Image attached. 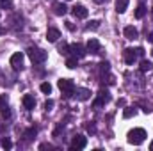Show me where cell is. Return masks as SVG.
Instances as JSON below:
<instances>
[{
	"label": "cell",
	"mask_w": 153,
	"mask_h": 151,
	"mask_svg": "<svg viewBox=\"0 0 153 151\" xmlns=\"http://www.w3.org/2000/svg\"><path fill=\"white\" fill-rule=\"evenodd\" d=\"M128 142L130 144H134V146H139V144H143L144 142V139H146V132L143 130V128H134V130H130L128 132Z\"/></svg>",
	"instance_id": "cell-1"
},
{
	"label": "cell",
	"mask_w": 153,
	"mask_h": 151,
	"mask_svg": "<svg viewBox=\"0 0 153 151\" xmlns=\"http://www.w3.org/2000/svg\"><path fill=\"white\" fill-rule=\"evenodd\" d=\"M27 53H29V57H30V61L34 64H43L46 61V57H48V53L45 50H41V48H29Z\"/></svg>",
	"instance_id": "cell-2"
},
{
	"label": "cell",
	"mask_w": 153,
	"mask_h": 151,
	"mask_svg": "<svg viewBox=\"0 0 153 151\" xmlns=\"http://www.w3.org/2000/svg\"><path fill=\"white\" fill-rule=\"evenodd\" d=\"M57 85H59V89L62 91V94H64L66 98L73 96V93H75V84H73V80H70V78H61V80L57 82Z\"/></svg>",
	"instance_id": "cell-3"
},
{
	"label": "cell",
	"mask_w": 153,
	"mask_h": 151,
	"mask_svg": "<svg viewBox=\"0 0 153 151\" xmlns=\"http://www.w3.org/2000/svg\"><path fill=\"white\" fill-rule=\"evenodd\" d=\"M109 100H111V96H109V91H103V89H102V91L98 93V98L93 101V107H94V109H100V107H102V105H105Z\"/></svg>",
	"instance_id": "cell-4"
},
{
	"label": "cell",
	"mask_w": 153,
	"mask_h": 151,
	"mask_svg": "<svg viewBox=\"0 0 153 151\" xmlns=\"http://www.w3.org/2000/svg\"><path fill=\"white\" fill-rule=\"evenodd\" d=\"M87 146V139L84 137V135H76V137H73V141H71V151L75 150H84Z\"/></svg>",
	"instance_id": "cell-5"
},
{
	"label": "cell",
	"mask_w": 153,
	"mask_h": 151,
	"mask_svg": "<svg viewBox=\"0 0 153 151\" xmlns=\"http://www.w3.org/2000/svg\"><path fill=\"white\" fill-rule=\"evenodd\" d=\"M22 64H23V53L22 52H16V53H13L11 55V66H13V70H22Z\"/></svg>",
	"instance_id": "cell-6"
},
{
	"label": "cell",
	"mask_w": 153,
	"mask_h": 151,
	"mask_svg": "<svg viewBox=\"0 0 153 151\" xmlns=\"http://www.w3.org/2000/svg\"><path fill=\"white\" fill-rule=\"evenodd\" d=\"M70 53H73L75 57H84L85 53H87V48H84L82 44H78V43H75V44H70Z\"/></svg>",
	"instance_id": "cell-7"
},
{
	"label": "cell",
	"mask_w": 153,
	"mask_h": 151,
	"mask_svg": "<svg viewBox=\"0 0 153 151\" xmlns=\"http://www.w3.org/2000/svg\"><path fill=\"white\" fill-rule=\"evenodd\" d=\"M123 59H125L126 64H134L135 59H137V52H135L134 48H126V50L123 52Z\"/></svg>",
	"instance_id": "cell-8"
},
{
	"label": "cell",
	"mask_w": 153,
	"mask_h": 151,
	"mask_svg": "<svg viewBox=\"0 0 153 151\" xmlns=\"http://www.w3.org/2000/svg\"><path fill=\"white\" fill-rule=\"evenodd\" d=\"M71 13H73V16L75 18H80V20H84V18H87V9L84 7V5H75L73 9H71Z\"/></svg>",
	"instance_id": "cell-9"
},
{
	"label": "cell",
	"mask_w": 153,
	"mask_h": 151,
	"mask_svg": "<svg viewBox=\"0 0 153 151\" xmlns=\"http://www.w3.org/2000/svg\"><path fill=\"white\" fill-rule=\"evenodd\" d=\"M85 48H87V52H91V53H98L102 46H100V41H98V39H89Z\"/></svg>",
	"instance_id": "cell-10"
},
{
	"label": "cell",
	"mask_w": 153,
	"mask_h": 151,
	"mask_svg": "<svg viewBox=\"0 0 153 151\" xmlns=\"http://www.w3.org/2000/svg\"><path fill=\"white\" fill-rule=\"evenodd\" d=\"M123 34H125V38L126 39H137V36H139V32H137V29L135 27H132V25H128V27H125V30H123Z\"/></svg>",
	"instance_id": "cell-11"
},
{
	"label": "cell",
	"mask_w": 153,
	"mask_h": 151,
	"mask_svg": "<svg viewBox=\"0 0 153 151\" xmlns=\"http://www.w3.org/2000/svg\"><path fill=\"white\" fill-rule=\"evenodd\" d=\"M59 38H61L59 29H53V27H52V29H48V30H46V39H48L50 43H55Z\"/></svg>",
	"instance_id": "cell-12"
},
{
	"label": "cell",
	"mask_w": 153,
	"mask_h": 151,
	"mask_svg": "<svg viewBox=\"0 0 153 151\" xmlns=\"http://www.w3.org/2000/svg\"><path fill=\"white\" fill-rule=\"evenodd\" d=\"M52 9H53V13L57 14V16H64L66 13H68V7H66V4H53L52 5Z\"/></svg>",
	"instance_id": "cell-13"
},
{
	"label": "cell",
	"mask_w": 153,
	"mask_h": 151,
	"mask_svg": "<svg viewBox=\"0 0 153 151\" xmlns=\"http://www.w3.org/2000/svg\"><path fill=\"white\" fill-rule=\"evenodd\" d=\"M91 98V91L89 89H76V100H80V101H85V100H89Z\"/></svg>",
	"instance_id": "cell-14"
},
{
	"label": "cell",
	"mask_w": 153,
	"mask_h": 151,
	"mask_svg": "<svg viewBox=\"0 0 153 151\" xmlns=\"http://www.w3.org/2000/svg\"><path fill=\"white\" fill-rule=\"evenodd\" d=\"M23 107L29 109V110H32V109L36 107V100H34L30 94H25V96H23Z\"/></svg>",
	"instance_id": "cell-15"
},
{
	"label": "cell",
	"mask_w": 153,
	"mask_h": 151,
	"mask_svg": "<svg viewBox=\"0 0 153 151\" xmlns=\"http://www.w3.org/2000/svg\"><path fill=\"white\" fill-rule=\"evenodd\" d=\"M128 7V0H116V11L117 13H125Z\"/></svg>",
	"instance_id": "cell-16"
},
{
	"label": "cell",
	"mask_w": 153,
	"mask_h": 151,
	"mask_svg": "<svg viewBox=\"0 0 153 151\" xmlns=\"http://www.w3.org/2000/svg\"><path fill=\"white\" fill-rule=\"evenodd\" d=\"M144 14H146V5L144 4H139L137 9H135V18L141 20V18H144Z\"/></svg>",
	"instance_id": "cell-17"
},
{
	"label": "cell",
	"mask_w": 153,
	"mask_h": 151,
	"mask_svg": "<svg viewBox=\"0 0 153 151\" xmlns=\"http://www.w3.org/2000/svg\"><path fill=\"white\" fill-rule=\"evenodd\" d=\"M36 135H38V128H36V126H30V128L25 132V139H27V141H32Z\"/></svg>",
	"instance_id": "cell-18"
},
{
	"label": "cell",
	"mask_w": 153,
	"mask_h": 151,
	"mask_svg": "<svg viewBox=\"0 0 153 151\" xmlns=\"http://www.w3.org/2000/svg\"><path fill=\"white\" fill-rule=\"evenodd\" d=\"M66 66H68L70 70L76 68V66H78V57H75V55H73V57H68V59H66Z\"/></svg>",
	"instance_id": "cell-19"
},
{
	"label": "cell",
	"mask_w": 153,
	"mask_h": 151,
	"mask_svg": "<svg viewBox=\"0 0 153 151\" xmlns=\"http://www.w3.org/2000/svg\"><path fill=\"white\" fill-rule=\"evenodd\" d=\"M39 89H41V93H45V94H50V93H52V85H50L48 82H43V84L39 85Z\"/></svg>",
	"instance_id": "cell-20"
},
{
	"label": "cell",
	"mask_w": 153,
	"mask_h": 151,
	"mask_svg": "<svg viewBox=\"0 0 153 151\" xmlns=\"http://www.w3.org/2000/svg\"><path fill=\"white\" fill-rule=\"evenodd\" d=\"M132 115H135V109H132V107H126V109L123 110V117H125V119H130Z\"/></svg>",
	"instance_id": "cell-21"
},
{
	"label": "cell",
	"mask_w": 153,
	"mask_h": 151,
	"mask_svg": "<svg viewBox=\"0 0 153 151\" xmlns=\"http://www.w3.org/2000/svg\"><path fill=\"white\" fill-rule=\"evenodd\" d=\"M152 68H153V64L150 62V61H146V59L141 61V71H150Z\"/></svg>",
	"instance_id": "cell-22"
},
{
	"label": "cell",
	"mask_w": 153,
	"mask_h": 151,
	"mask_svg": "<svg viewBox=\"0 0 153 151\" xmlns=\"http://www.w3.org/2000/svg\"><path fill=\"white\" fill-rule=\"evenodd\" d=\"M100 73L102 75H105V73H109V62H100Z\"/></svg>",
	"instance_id": "cell-23"
},
{
	"label": "cell",
	"mask_w": 153,
	"mask_h": 151,
	"mask_svg": "<svg viewBox=\"0 0 153 151\" xmlns=\"http://www.w3.org/2000/svg\"><path fill=\"white\" fill-rule=\"evenodd\" d=\"M59 52H61V53H64V55H68V53H70V44L62 43V44L59 46Z\"/></svg>",
	"instance_id": "cell-24"
},
{
	"label": "cell",
	"mask_w": 153,
	"mask_h": 151,
	"mask_svg": "<svg viewBox=\"0 0 153 151\" xmlns=\"http://www.w3.org/2000/svg\"><path fill=\"white\" fill-rule=\"evenodd\" d=\"M5 107H7V96H5V94H2V96H0V112H2Z\"/></svg>",
	"instance_id": "cell-25"
},
{
	"label": "cell",
	"mask_w": 153,
	"mask_h": 151,
	"mask_svg": "<svg viewBox=\"0 0 153 151\" xmlns=\"http://www.w3.org/2000/svg\"><path fill=\"white\" fill-rule=\"evenodd\" d=\"M98 27H100V21H96V20H94V21H91V23H89L85 29H87V30H96Z\"/></svg>",
	"instance_id": "cell-26"
},
{
	"label": "cell",
	"mask_w": 153,
	"mask_h": 151,
	"mask_svg": "<svg viewBox=\"0 0 153 151\" xmlns=\"http://www.w3.org/2000/svg\"><path fill=\"white\" fill-rule=\"evenodd\" d=\"M2 148H4V150H11V148H13V142H11L9 139H2Z\"/></svg>",
	"instance_id": "cell-27"
},
{
	"label": "cell",
	"mask_w": 153,
	"mask_h": 151,
	"mask_svg": "<svg viewBox=\"0 0 153 151\" xmlns=\"http://www.w3.org/2000/svg\"><path fill=\"white\" fill-rule=\"evenodd\" d=\"M52 107H53V100H46V103H45V110H52Z\"/></svg>",
	"instance_id": "cell-28"
},
{
	"label": "cell",
	"mask_w": 153,
	"mask_h": 151,
	"mask_svg": "<svg viewBox=\"0 0 153 151\" xmlns=\"http://www.w3.org/2000/svg\"><path fill=\"white\" fill-rule=\"evenodd\" d=\"M52 148H53L52 144H41L39 146V150H52Z\"/></svg>",
	"instance_id": "cell-29"
},
{
	"label": "cell",
	"mask_w": 153,
	"mask_h": 151,
	"mask_svg": "<svg viewBox=\"0 0 153 151\" xmlns=\"http://www.w3.org/2000/svg\"><path fill=\"white\" fill-rule=\"evenodd\" d=\"M66 27H68L70 30H75V27H73V23H71V21H66Z\"/></svg>",
	"instance_id": "cell-30"
},
{
	"label": "cell",
	"mask_w": 153,
	"mask_h": 151,
	"mask_svg": "<svg viewBox=\"0 0 153 151\" xmlns=\"http://www.w3.org/2000/svg\"><path fill=\"white\" fill-rule=\"evenodd\" d=\"M2 115H4V117H9V110H7V107L2 110Z\"/></svg>",
	"instance_id": "cell-31"
},
{
	"label": "cell",
	"mask_w": 153,
	"mask_h": 151,
	"mask_svg": "<svg viewBox=\"0 0 153 151\" xmlns=\"http://www.w3.org/2000/svg\"><path fill=\"white\" fill-rule=\"evenodd\" d=\"M135 52H137V55H144V50H143V48H137Z\"/></svg>",
	"instance_id": "cell-32"
},
{
	"label": "cell",
	"mask_w": 153,
	"mask_h": 151,
	"mask_svg": "<svg viewBox=\"0 0 153 151\" xmlns=\"http://www.w3.org/2000/svg\"><path fill=\"white\" fill-rule=\"evenodd\" d=\"M148 41H150V43H153V32H150V36H148Z\"/></svg>",
	"instance_id": "cell-33"
},
{
	"label": "cell",
	"mask_w": 153,
	"mask_h": 151,
	"mask_svg": "<svg viewBox=\"0 0 153 151\" xmlns=\"http://www.w3.org/2000/svg\"><path fill=\"white\" fill-rule=\"evenodd\" d=\"M94 2H96V4H105L107 0H94Z\"/></svg>",
	"instance_id": "cell-34"
},
{
	"label": "cell",
	"mask_w": 153,
	"mask_h": 151,
	"mask_svg": "<svg viewBox=\"0 0 153 151\" xmlns=\"http://www.w3.org/2000/svg\"><path fill=\"white\" fill-rule=\"evenodd\" d=\"M150 150H152V151H153V142H152V144H150Z\"/></svg>",
	"instance_id": "cell-35"
},
{
	"label": "cell",
	"mask_w": 153,
	"mask_h": 151,
	"mask_svg": "<svg viewBox=\"0 0 153 151\" xmlns=\"http://www.w3.org/2000/svg\"><path fill=\"white\" fill-rule=\"evenodd\" d=\"M2 32H4V29H2V27H0V34H2Z\"/></svg>",
	"instance_id": "cell-36"
},
{
	"label": "cell",
	"mask_w": 153,
	"mask_h": 151,
	"mask_svg": "<svg viewBox=\"0 0 153 151\" xmlns=\"http://www.w3.org/2000/svg\"><path fill=\"white\" fill-rule=\"evenodd\" d=\"M152 55H153V50H152Z\"/></svg>",
	"instance_id": "cell-37"
},
{
	"label": "cell",
	"mask_w": 153,
	"mask_h": 151,
	"mask_svg": "<svg viewBox=\"0 0 153 151\" xmlns=\"http://www.w3.org/2000/svg\"><path fill=\"white\" fill-rule=\"evenodd\" d=\"M152 13H153V7H152Z\"/></svg>",
	"instance_id": "cell-38"
},
{
	"label": "cell",
	"mask_w": 153,
	"mask_h": 151,
	"mask_svg": "<svg viewBox=\"0 0 153 151\" xmlns=\"http://www.w3.org/2000/svg\"><path fill=\"white\" fill-rule=\"evenodd\" d=\"M66 2H70V0H66Z\"/></svg>",
	"instance_id": "cell-39"
}]
</instances>
